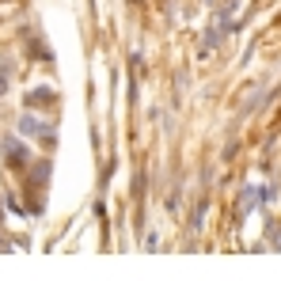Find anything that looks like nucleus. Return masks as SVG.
<instances>
[{"instance_id": "f257e3e1", "label": "nucleus", "mask_w": 281, "mask_h": 281, "mask_svg": "<svg viewBox=\"0 0 281 281\" xmlns=\"http://www.w3.org/2000/svg\"><path fill=\"white\" fill-rule=\"evenodd\" d=\"M8 160H12V168H23L27 148H23V144H15V140H8Z\"/></svg>"}]
</instances>
